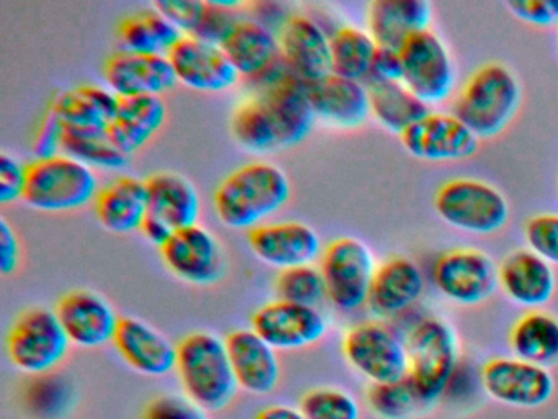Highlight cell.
Returning <instances> with one entry per match:
<instances>
[{"instance_id":"cell-29","label":"cell","mask_w":558,"mask_h":419,"mask_svg":"<svg viewBox=\"0 0 558 419\" xmlns=\"http://www.w3.org/2000/svg\"><path fill=\"white\" fill-rule=\"evenodd\" d=\"M433 9L424 0H375L367 10V32L380 48L400 51L414 33L429 29Z\"/></svg>"},{"instance_id":"cell-9","label":"cell","mask_w":558,"mask_h":419,"mask_svg":"<svg viewBox=\"0 0 558 419\" xmlns=\"http://www.w3.org/2000/svg\"><path fill=\"white\" fill-rule=\"evenodd\" d=\"M328 300L341 311H355L368 303L377 265L367 244L344 236L329 242L319 258Z\"/></svg>"},{"instance_id":"cell-24","label":"cell","mask_w":558,"mask_h":419,"mask_svg":"<svg viewBox=\"0 0 558 419\" xmlns=\"http://www.w3.org/2000/svg\"><path fill=\"white\" fill-rule=\"evenodd\" d=\"M113 346L120 357L143 375L162 376L175 370L178 346L138 318L120 320Z\"/></svg>"},{"instance_id":"cell-50","label":"cell","mask_w":558,"mask_h":419,"mask_svg":"<svg viewBox=\"0 0 558 419\" xmlns=\"http://www.w3.org/2000/svg\"><path fill=\"white\" fill-rule=\"evenodd\" d=\"M254 419H306L302 409L287 405H270L260 409Z\"/></svg>"},{"instance_id":"cell-46","label":"cell","mask_w":558,"mask_h":419,"mask_svg":"<svg viewBox=\"0 0 558 419\" xmlns=\"http://www.w3.org/2000/svg\"><path fill=\"white\" fill-rule=\"evenodd\" d=\"M66 127L61 118L58 117L53 107H48L47 113L41 118L40 127L35 133L34 154L37 159H47V157L58 156L63 149V137Z\"/></svg>"},{"instance_id":"cell-31","label":"cell","mask_w":558,"mask_h":419,"mask_svg":"<svg viewBox=\"0 0 558 419\" xmlns=\"http://www.w3.org/2000/svg\"><path fill=\"white\" fill-rule=\"evenodd\" d=\"M168 108L161 97L120 98L119 110L110 123V140L126 156L143 149L165 127Z\"/></svg>"},{"instance_id":"cell-34","label":"cell","mask_w":558,"mask_h":419,"mask_svg":"<svg viewBox=\"0 0 558 419\" xmlns=\"http://www.w3.org/2000/svg\"><path fill=\"white\" fill-rule=\"evenodd\" d=\"M371 113L375 120L401 134L429 113L427 104L417 98L403 82H368Z\"/></svg>"},{"instance_id":"cell-1","label":"cell","mask_w":558,"mask_h":419,"mask_svg":"<svg viewBox=\"0 0 558 419\" xmlns=\"http://www.w3.org/2000/svg\"><path fill=\"white\" fill-rule=\"evenodd\" d=\"M257 84L256 94L244 98L231 118L236 143L256 154L302 143L316 121L308 84L296 77L283 59Z\"/></svg>"},{"instance_id":"cell-43","label":"cell","mask_w":558,"mask_h":419,"mask_svg":"<svg viewBox=\"0 0 558 419\" xmlns=\"http://www.w3.org/2000/svg\"><path fill=\"white\" fill-rule=\"evenodd\" d=\"M142 419H207V412L187 396L165 393L145 406Z\"/></svg>"},{"instance_id":"cell-36","label":"cell","mask_w":558,"mask_h":419,"mask_svg":"<svg viewBox=\"0 0 558 419\" xmlns=\"http://www.w3.org/2000/svg\"><path fill=\"white\" fill-rule=\"evenodd\" d=\"M378 45L371 33L355 26H342L331 35L332 74L364 82L371 75Z\"/></svg>"},{"instance_id":"cell-41","label":"cell","mask_w":558,"mask_h":419,"mask_svg":"<svg viewBox=\"0 0 558 419\" xmlns=\"http://www.w3.org/2000/svg\"><path fill=\"white\" fill-rule=\"evenodd\" d=\"M240 5V2L208 0L204 15H202L201 23H198L197 32L194 33V38L221 46V43L230 35L231 29L241 20L236 15V9Z\"/></svg>"},{"instance_id":"cell-40","label":"cell","mask_w":558,"mask_h":419,"mask_svg":"<svg viewBox=\"0 0 558 419\" xmlns=\"http://www.w3.org/2000/svg\"><path fill=\"white\" fill-rule=\"evenodd\" d=\"M306 419H361V406L351 393L332 386L308 390L300 399Z\"/></svg>"},{"instance_id":"cell-7","label":"cell","mask_w":558,"mask_h":419,"mask_svg":"<svg viewBox=\"0 0 558 419\" xmlns=\"http://www.w3.org/2000/svg\"><path fill=\"white\" fill-rule=\"evenodd\" d=\"M71 340L57 311L31 308L19 314L8 333V357L12 366L28 375L53 372L70 350Z\"/></svg>"},{"instance_id":"cell-32","label":"cell","mask_w":558,"mask_h":419,"mask_svg":"<svg viewBox=\"0 0 558 419\" xmlns=\"http://www.w3.org/2000/svg\"><path fill=\"white\" fill-rule=\"evenodd\" d=\"M119 105L120 97L102 85H81L51 101L64 127L80 131H109Z\"/></svg>"},{"instance_id":"cell-16","label":"cell","mask_w":558,"mask_h":419,"mask_svg":"<svg viewBox=\"0 0 558 419\" xmlns=\"http://www.w3.org/2000/svg\"><path fill=\"white\" fill-rule=\"evenodd\" d=\"M168 58L178 82L197 92L230 91L241 79L220 45L194 36H182Z\"/></svg>"},{"instance_id":"cell-21","label":"cell","mask_w":558,"mask_h":419,"mask_svg":"<svg viewBox=\"0 0 558 419\" xmlns=\"http://www.w3.org/2000/svg\"><path fill=\"white\" fill-rule=\"evenodd\" d=\"M279 43L287 68L306 84L332 74L331 36L310 16H287L279 28Z\"/></svg>"},{"instance_id":"cell-47","label":"cell","mask_w":558,"mask_h":419,"mask_svg":"<svg viewBox=\"0 0 558 419\" xmlns=\"http://www.w3.org/2000/svg\"><path fill=\"white\" fill-rule=\"evenodd\" d=\"M506 7L531 25H558V0H509Z\"/></svg>"},{"instance_id":"cell-48","label":"cell","mask_w":558,"mask_h":419,"mask_svg":"<svg viewBox=\"0 0 558 419\" xmlns=\"http://www.w3.org/2000/svg\"><path fill=\"white\" fill-rule=\"evenodd\" d=\"M401 75L400 51L378 46L367 82H401Z\"/></svg>"},{"instance_id":"cell-26","label":"cell","mask_w":558,"mask_h":419,"mask_svg":"<svg viewBox=\"0 0 558 419\" xmlns=\"http://www.w3.org/2000/svg\"><path fill=\"white\" fill-rule=\"evenodd\" d=\"M221 48L241 77L259 81L280 61L279 33L254 19H241Z\"/></svg>"},{"instance_id":"cell-28","label":"cell","mask_w":558,"mask_h":419,"mask_svg":"<svg viewBox=\"0 0 558 419\" xmlns=\"http://www.w3.org/2000/svg\"><path fill=\"white\" fill-rule=\"evenodd\" d=\"M424 294V275L413 261L391 258L378 265L368 308L380 318H393L413 307Z\"/></svg>"},{"instance_id":"cell-17","label":"cell","mask_w":558,"mask_h":419,"mask_svg":"<svg viewBox=\"0 0 558 419\" xmlns=\"http://www.w3.org/2000/svg\"><path fill=\"white\" fill-rule=\"evenodd\" d=\"M400 137L408 153L433 163L469 159L478 151V137L456 115L429 111Z\"/></svg>"},{"instance_id":"cell-19","label":"cell","mask_w":558,"mask_h":419,"mask_svg":"<svg viewBox=\"0 0 558 419\" xmlns=\"http://www.w3.org/2000/svg\"><path fill=\"white\" fill-rule=\"evenodd\" d=\"M54 311L71 344L86 349L113 343L122 320L102 295L84 288L64 295Z\"/></svg>"},{"instance_id":"cell-30","label":"cell","mask_w":558,"mask_h":419,"mask_svg":"<svg viewBox=\"0 0 558 419\" xmlns=\"http://www.w3.org/2000/svg\"><path fill=\"white\" fill-rule=\"evenodd\" d=\"M96 215L107 231L117 235L142 231L148 216L146 180L123 176L110 182L97 195Z\"/></svg>"},{"instance_id":"cell-13","label":"cell","mask_w":558,"mask_h":419,"mask_svg":"<svg viewBox=\"0 0 558 419\" xmlns=\"http://www.w3.org/2000/svg\"><path fill=\"white\" fill-rule=\"evenodd\" d=\"M437 290L459 304H478L498 288V268L483 251L459 248L444 252L433 268Z\"/></svg>"},{"instance_id":"cell-8","label":"cell","mask_w":558,"mask_h":419,"mask_svg":"<svg viewBox=\"0 0 558 419\" xmlns=\"http://www.w3.org/2000/svg\"><path fill=\"white\" fill-rule=\"evenodd\" d=\"M434 206L447 225L473 235H493L508 225V200L483 180H449L437 190Z\"/></svg>"},{"instance_id":"cell-44","label":"cell","mask_w":558,"mask_h":419,"mask_svg":"<svg viewBox=\"0 0 558 419\" xmlns=\"http://www.w3.org/2000/svg\"><path fill=\"white\" fill-rule=\"evenodd\" d=\"M205 5L207 2L204 0H161L153 7L169 22L174 23L182 35L194 36L204 15Z\"/></svg>"},{"instance_id":"cell-18","label":"cell","mask_w":558,"mask_h":419,"mask_svg":"<svg viewBox=\"0 0 558 419\" xmlns=\"http://www.w3.org/2000/svg\"><path fill=\"white\" fill-rule=\"evenodd\" d=\"M107 87L120 98L161 97L178 84L174 69L166 55L113 52L104 65Z\"/></svg>"},{"instance_id":"cell-12","label":"cell","mask_w":558,"mask_h":419,"mask_svg":"<svg viewBox=\"0 0 558 419\" xmlns=\"http://www.w3.org/2000/svg\"><path fill=\"white\" fill-rule=\"evenodd\" d=\"M483 392L502 405L534 409L547 405L555 392L550 370L518 357H496L480 373Z\"/></svg>"},{"instance_id":"cell-11","label":"cell","mask_w":558,"mask_h":419,"mask_svg":"<svg viewBox=\"0 0 558 419\" xmlns=\"http://www.w3.org/2000/svg\"><path fill=\"white\" fill-rule=\"evenodd\" d=\"M401 82L424 104H437L452 94L456 68L442 39L430 32L414 33L400 48Z\"/></svg>"},{"instance_id":"cell-33","label":"cell","mask_w":558,"mask_h":419,"mask_svg":"<svg viewBox=\"0 0 558 419\" xmlns=\"http://www.w3.org/2000/svg\"><path fill=\"white\" fill-rule=\"evenodd\" d=\"M514 357L550 369L558 366V318L547 311L522 314L509 334Z\"/></svg>"},{"instance_id":"cell-37","label":"cell","mask_w":558,"mask_h":419,"mask_svg":"<svg viewBox=\"0 0 558 419\" xmlns=\"http://www.w3.org/2000/svg\"><path fill=\"white\" fill-rule=\"evenodd\" d=\"M61 153L86 164L90 169L117 170L129 163V157L113 144L107 131H64Z\"/></svg>"},{"instance_id":"cell-3","label":"cell","mask_w":558,"mask_h":419,"mask_svg":"<svg viewBox=\"0 0 558 419\" xmlns=\"http://www.w3.org/2000/svg\"><path fill=\"white\" fill-rule=\"evenodd\" d=\"M175 372L185 396L205 412L227 408L240 390L227 340L205 331L179 340Z\"/></svg>"},{"instance_id":"cell-22","label":"cell","mask_w":558,"mask_h":419,"mask_svg":"<svg viewBox=\"0 0 558 419\" xmlns=\"http://www.w3.org/2000/svg\"><path fill=\"white\" fill-rule=\"evenodd\" d=\"M316 120L341 130L362 127L371 117V97L364 82L329 74L308 84Z\"/></svg>"},{"instance_id":"cell-42","label":"cell","mask_w":558,"mask_h":419,"mask_svg":"<svg viewBox=\"0 0 558 419\" xmlns=\"http://www.w3.org/2000/svg\"><path fill=\"white\" fill-rule=\"evenodd\" d=\"M525 241L529 249L551 265H558V215L545 213L525 223Z\"/></svg>"},{"instance_id":"cell-23","label":"cell","mask_w":558,"mask_h":419,"mask_svg":"<svg viewBox=\"0 0 558 419\" xmlns=\"http://www.w3.org/2000/svg\"><path fill=\"white\" fill-rule=\"evenodd\" d=\"M498 284L509 300L519 307H544L554 297L557 275L548 264L531 249L511 252L498 267Z\"/></svg>"},{"instance_id":"cell-51","label":"cell","mask_w":558,"mask_h":419,"mask_svg":"<svg viewBox=\"0 0 558 419\" xmlns=\"http://www.w3.org/2000/svg\"><path fill=\"white\" fill-rule=\"evenodd\" d=\"M557 39H558V25H557Z\"/></svg>"},{"instance_id":"cell-38","label":"cell","mask_w":558,"mask_h":419,"mask_svg":"<svg viewBox=\"0 0 558 419\" xmlns=\"http://www.w3.org/2000/svg\"><path fill=\"white\" fill-rule=\"evenodd\" d=\"M365 398L378 419H413L427 408L408 376L398 382L372 383Z\"/></svg>"},{"instance_id":"cell-6","label":"cell","mask_w":558,"mask_h":419,"mask_svg":"<svg viewBox=\"0 0 558 419\" xmlns=\"http://www.w3.org/2000/svg\"><path fill=\"white\" fill-rule=\"evenodd\" d=\"M99 195L96 172L68 154L28 164L24 202L38 212H73Z\"/></svg>"},{"instance_id":"cell-35","label":"cell","mask_w":558,"mask_h":419,"mask_svg":"<svg viewBox=\"0 0 558 419\" xmlns=\"http://www.w3.org/2000/svg\"><path fill=\"white\" fill-rule=\"evenodd\" d=\"M119 36L126 51L168 56L184 35L153 7L126 16L120 23Z\"/></svg>"},{"instance_id":"cell-25","label":"cell","mask_w":558,"mask_h":419,"mask_svg":"<svg viewBox=\"0 0 558 419\" xmlns=\"http://www.w3.org/2000/svg\"><path fill=\"white\" fill-rule=\"evenodd\" d=\"M228 354L240 388L251 395H267L280 380L277 350L253 327L236 330L227 336Z\"/></svg>"},{"instance_id":"cell-4","label":"cell","mask_w":558,"mask_h":419,"mask_svg":"<svg viewBox=\"0 0 558 419\" xmlns=\"http://www.w3.org/2000/svg\"><path fill=\"white\" fill-rule=\"evenodd\" d=\"M521 104V85L506 65L489 62L476 69L457 97L456 117L476 137L501 133Z\"/></svg>"},{"instance_id":"cell-5","label":"cell","mask_w":558,"mask_h":419,"mask_svg":"<svg viewBox=\"0 0 558 419\" xmlns=\"http://www.w3.org/2000/svg\"><path fill=\"white\" fill-rule=\"evenodd\" d=\"M408 380L426 406L446 395L457 367L459 343L452 326L439 318H426L407 337Z\"/></svg>"},{"instance_id":"cell-2","label":"cell","mask_w":558,"mask_h":419,"mask_svg":"<svg viewBox=\"0 0 558 419\" xmlns=\"http://www.w3.org/2000/svg\"><path fill=\"white\" fill-rule=\"evenodd\" d=\"M292 195L289 176L272 163L238 167L215 192L218 218L233 229H254L286 206Z\"/></svg>"},{"instance_id":"cell-39","label":"cell","mask_w":558,"mask_h":419,"mask_svg":"<svg viewBox=\"0 0 558 419\" xmlns=\"http://www.w3.org/2000/svg\"><path fill=\"white\" fill-rule=\"evenodd\" d=\"M276 294L279 300L305 307L318 308L323 301L328 300L325 278L319 267L313 264L280 271L276 278Z\"/></svg>"},{"instance_id":"cell-14","label":"cell","mask_w":558,"mask_h":419,"mask_svg":"<svg viewBox=\"0 0 558 419\" xmlns=\"http://www.w3.org/2000/svg\"><path fill=\"white\" fill-rule=\"evenodd\" d=\"M159 252L166 267L187 284L214 285L223 278L227 271L220 241L201 225L175 231Z\"/></svg>"},{"instance_id":"cell-27","label":"cell","mask_w":558,"mask_h":419,"mask_svg":"<svg viewBox=\"0 0 558 419\" xmlns=\"http://www.w3.org/2000/svg\"><path fill=\"white\" fill-rule=\"evenodd\" d=\"M148 218L161 223L174 235L198 225L201 195L191 180L175 172L153 173L146 179Z\"/></svg>"},{"instance_id":"cell-10","label":"cell","mask_w":558,"mask_h":419,"mask_svg":"<svg viewBox=\"0 0 558 419\" xmlns=\"http://www.w3.org/2000/svg\"><path fill=\"white\" fill-rule=\"evenodd\" d=\"M342 354L371 385L408 376L407 340L381 321H364L349 327L342 339Z\"/></svg>"},{"instance_id":"cell-20","label":"cell","mask_w":558,"mask_h":419,"mask_svg":"<svg viewBox=\"0 0 558 419\" xmlns=\"http://www.w3.org/2000/svg\"><path fill=\"white\" fill-rule=\"evenodd\" d=\"M247 241L260 261L280 271L313 264L323 254L318 232L302 222H277L257 226L251 229Z\"/></svg>"},{"instance_id":"cell-49","label":"cell","mask_w":558,"mask_h":419,"mask_svg":"<svg viewBox=\"0 0 558 419\" xmlns=\"http://www.w3.org/2000/svg\"><path fill=\"white\" fill-rule=\"evenodd\" d=\"M21 264V242L11 223L0 218V271L4 275L14 274Z\"/></svg>"},{"instance_id":"cell-45","label":"cell","mask_w":558,"mask_h":419,"mask_svg":"<svg viewBox=\"0 0 558 419\" xmlns=\"http://www.w3.org/2000/svg\"><path fill=\"white\" fill-rule=\"evenodd\" d=\"M27 180L28 166H24L11 154H0V203L2 205L24 200Z\"/></svg>"},{"instance_id":"cell-15","label":"cell","mask_w":558,"mask_h":419,"mask_svg":"<svg viewBox=\"0 0 558 419\" xmlns=\"http://www.w3.org/2000/svg\"><path fill=\"white\" fill-rule=\"evenodd\" d=\"M251 327L274 349L293 350L322 340L328 333V320L319 308L277 298L256 310Z\"/></svg>"}]
</instances>
